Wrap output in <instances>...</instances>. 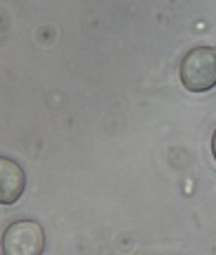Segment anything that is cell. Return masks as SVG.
<instances>
[{"label":"cell","instance_id":"obj_1","mask_svg":"<svg viewBox=\"0 0 216 255\" xmlns=\"http://www.w3.org/2000/svg\"><path fill=\"white\" fill-rule=\"evenodd\" d=\"M179 77L190 93H208L216 86V49L197 46L188 51L179 66Z\"/></svg>","mask_w":216,"mask_h":255},{"label":"cell","instance_id":"obj_2","mask_svg":"<svg viewBox=\"0 0 216 255\" xmlns=\"http://www.w3.org/2000/svg\"><path fill=\"white\" fill-rule=\"evenodd\" d=\"M46 236L35 220H18L7 227L2 236L4 255H42Z\"/></svg>","mask_w":216,"mask_h":255},{"label":"cell","instance_id":"obj_4","mask_svg":"<svg viewBox=\"0 0 216 255\" xmlns=\"http://www.w3.org/2000/svg\"><path fill=\"white\" fill-rule=\"evenodd\" d=\"M212 154H214V158H216V130H214V134H212Z\"/></svg>","mask_w":216,"mask_h":255},{"label":"cell","instance_id":"obj_3","mask_svg":"<svg viewBox=\"0 0 216 255\" xmlns=\"http://www.w3.org/2000/svg\"><path fill=\"white\" fill-rule=\"evenodd\" d=\"M27 187L24 169L15 161L0 156V205H13L20 200Z\"/></svg>","mask_w":216,"mask_h":255}]
</instances>
